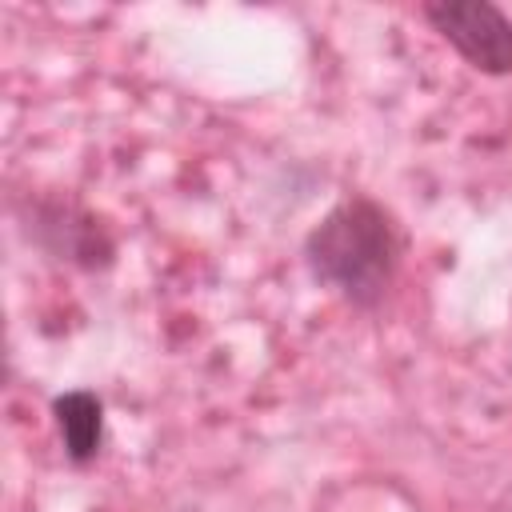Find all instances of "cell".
I'll list each match as a JSON object with an SVG mask.
<instances>
[{"label": "cell", "instance_id": "obj_4", "mask_svg": "<svg viewBox=\"0 0 512 512\" xmlns=\"http://www.w3.org/2000/svg\"><path fill=\"white\" fill-rule=\"evenodd\" d=\"M52 424L60 432L64 456L76 468H84L100 456V448H104V404H100L96 392H88V388L60 392L52 400Z\"/></svg>", "mask_w": 512, "mask_h": 512}, {"label": "cell", "instance_id": "obj_2", "mask_svg": "<svg viewBox=\"0 0 512 512\" xmlns=\"http://www.w3.org/2000/svg\"><path fill=\"white\" fill-rule=\"evenodd\" d=\"M16 224L48 260L80 268V272H108L116 264V236L112 228L68 196H28L16 204Z\"/></svg>", "mask_w": 512, "mask_h": 512}, {"label": "cell", "instance_id": "obj_1", "mask_svg": "<svg viewBox=\"0 0 512 512\" xmlns=\"http://www.w3.org/2000/svg\"><path fill=\"white\" fill-rule=\"evenodd\" d=\"M400 260V224L372 196H344L304 236L308 272L356 312H376L388 300Z\"/></svg>", "mask_w": 512, "mask_h": 512}, {"label": "cell", "instance_id": "obj_3", "mask_svg": "<svg viewBox=\"0 0 512 512\" xmlns=\"http://www.w3.org/2000/svg\"><path fill=\"white\" fill-rule=\"evenodd\" d=\"M432 32L484 76H512V20L488 0H432L424 4Z\"/></svg>", "mask_w": 512, "mask_h": 512}]
</instances>
